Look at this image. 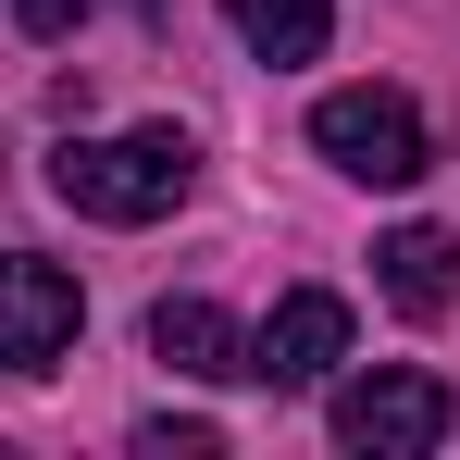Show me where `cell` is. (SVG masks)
<instances>
[{
  "label": "cell",
  "mask_w": 460,
  "mask_h": 460,
  "mask_svg": "<svg viewBox=\"0 0 460 460\" xmlns=\"http://www.w3.org/2000/svg\"><path fill=\"white\" fill-rule=\"evenodd\" d=\"M374 274H385V299L411 311V323H436V311L460 299V236H448V225H398V236L374 249Z\"/></svg>",
  "instance_id": "52a82bcc"
},
{
  "label": "cell",
  "mask_w": 460,
  "mask_h": 460,
  "mask_svg": "<svg viewBox=\"0 0 460 460\" xmlns=\"http://www.w3.org/2000/svg\"><path fill=\"white\" fill-rule=\"evenodd\" d=\"M75 323H87V299H75L63 261L0 249V374H50V361L75 349Z\"/></svg>",
  "instance_id": "277c9868"
},
{
  "label": "cell",
  "mask_w": 460,
  "mask_h": 460,
  "mask_svg": "<svg viewBox=\"0 0 460 460\" xmlns=\"http://www.w3.org/2000/svg\"><path fill=\"white\" fill-rule=\"evenodd\" d=\"M137 448H150V460H212V448H225V436H212V423H150Z\"/></svg>",
  "instance_id": "9c48e42d"
},
{
  "label": "cell",
  "mask_w": 460,
  "mask_h": 460,
  "mask_svg": "<svg viewBox=\"0 0 460 460\" xmlns=\"http://www.w3.org/2000/svg\"><path fill=\"white\" fill-rule=\"evenodd\" d=\"M13 25H25V38H75L87 0H13Z\"/></svg>",
  "instance_id": "30bf717a"
},
{
  "label": "cell",
  "mask_w": 460,
  "mask_h": 460,
  "mask_svg": "<svg viewBox=\"0 0 460 460\" xmlns=\"http://www.w3.org/2000/svg\"><path fill=\"white\" fill-rule=\"evenodd\" d=\"M311 150L336 174H361V187H423L436 174V125H423L411 87H323L311 100Z\"/></svg>",
  "instance_id": "7a4b0ae2"
},
{
  "label": "cell",
  "mask_w": 460,
  "mask_h": 460,
  "mask_svg": "<svg viewBox=\"0 0 460 460\" xmlns=\"http://www.w3.org/2000/svg\"><path fill=\"white\" fill-rule=\"evenodd\" d=\"M323 423H336V448H361V460H423V448L460 436V385H436V374H349Z\"/></svg>",
  "instance_id": "3957f363"
},
{
  "label": "cell",
  "mask_w": 460,
  "mask_h": 460,
  "mask_svg": "<svg viewBox=\"0 0 460 460\" xmlns=\"http://www.w3.org/2000/svg\"><path fill=\"white\" fill-rule=\"evenodd\" d=\"M225 13L261 63H323V38H336V0H225Z\"/></svg>",
  "instance_id": "ba28073f"
},
{
  "label": "cell",
  "mask_w": 460,
  "mask_h": 460,
  "mask_svg": "<svg viewBox=\"0 0 460 460\" xmlns=\"http://www.w3.org/2000/svg\"><path fill=\"white\" fill-rule=\"evenodd\" d=\"M50 187H63V212H87V225H162V212L199 187V150H187L174 125H137V137H63V150H50Z\"/></svg>",
  "instance_id": "6da1fadb"
},
{
  "label": "cell",
  "mask_w": 460,
  "mask_h": 460,
  "mask_svg": "<svg viewBox=\"0 0 460 460\" xmlns=\"http://www.w3.org/2000/svg\"><path fill=\"white\" fill-rule=\"evenodd\" d=\"M150 361H174V374H199V385H249V336L212 299H162L150 311Z\"/></svg>",
  "instance_id": "8992f818"
},
{
  "label": "cell",
  "mask_w": 460,
  "mask_h": 460,
  "mask_svg": "<svg viewBox=\"0 0 460 460\" xmlns=\"http://www.w3.org/2000/svg\"><path fill=\"white\" fill-rule=\"evenodd\" d=\"M336 361H349V299L336 287H287L274 323L249 336V385H323Z\"/></svg>",
  "instance_id": "5b68a950"
}]
</instances>
